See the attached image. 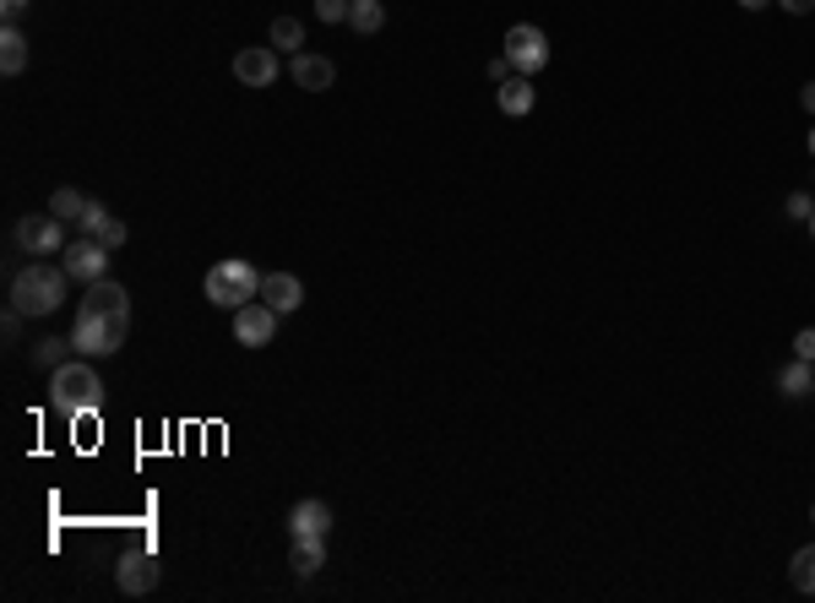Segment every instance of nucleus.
<instances>
[{
	"label": "nucleus",
	"instance_id": "obj_1",
	"mask_svg": "<svg viewBox=\"0 0 815 603\" xmlns=\"http://www.w3.org/2000/svg\"><path fill=\"white\" fill-rule=\"evenodd\" d=\"M66 289H71V272L39 261V255H33V267L11 272V304H17L22 315H54V310L66 304Z\"/></svg>",
	"mask_w": 815,
	"mask_h": 603
},
{
	"label": "nucleus",
	"instance_id": "obj_2",
	"mask_svg": "<svg viewBox=\"0 0 815 603\" xmlns=\"http://www.w3.org/2000/svg\"><path fill=\"white\" fill-rule=\"evenodd\" d=\"M125 338H131V310H77V321H71V343H77V353H93V359H103V353H120L125 349Z\"/></svg>",
	"mask_w": 815,
	"mask_h": 603
},
{
	"label": "nucleus",
	"instance_id": "obj_3",
	"mask_svg": "<svg viewBox=\"0 0 815 603\" xmlns=\"http://www.w3.org/2000/svg\"><path fill=\"white\" fill-rule=\"evenodd\" d=\"M50 402L54 413H66V419H77V413H99L103 408V381L93 364H60L50 375Z\"/></svg>",
	"mask_w": 815,
	"mask_h": 603
},
{
	"label": "nucleus",
	"instance_id": "obj_4",
	"mask_svg": "<svg viewBox=\"0 0 815 603\" xmlns=\"http://www.w3.org/2000/svg\"><path fill=\"white\" fill-rule=\"evenodd\" d=\"M207 304H223V310H240V304H251L261 294V272H255L251 261H240V255H229V261H218L212 272H207Z\"/></svg>",
	"mask_w": 815,
	"mask_h": 603
},
{
	"label": "nucleus",
	"instance_id": "obj_5",
	"mask_svg": "<svg viewBox=\"0 0 815 603\" xmlns=\"http://www.w3.org/2000/svg\"><path fill=\"white\" fill-rule=\"evenodd\" d=\"M11 240H17V251H28V255H60L71 245V240H66V218H54V212H28V218H17Z\"/></svg>",
	"mask_w": 815,
	"mask_h": 603
},
{
	"label": "nucleus",
	"instance_id": "obj_6",
	"mask_svg": "<svg viewBox=\"0 0 815 603\" xmlns=\"http://www.w3.org/2000/svg\"><path fill=\"white\" fill-rule=\"evenodd\" d=\"M506 60L516 77H539L544 66H550V39H544V28H533V22H516L506 33Z\"/></svg>",
	"mask_w": 815,
	"mask_h": 603
},
{
	"label": "nucleus",
	"instance_id": "obj_7",
	"mask_svg": "<svg viewBox=\"0 0 815 603\" xmlns=\"http://www.w3.org/2000/svg\"><path fill=\"white\" fill-rule=\"evenodd\" d=\"M60 267L71 272V283H99V278H109V245L93 240V234H77L60 251Z\"/></svg>",
	"mask_w": 815,
	"mask_h": 603
},
{
	"label": "nucleus",
	"instance_id": "obj_8",
	"mask_svg": "<svg viewBox=\"0 0 815 603\" xmlns=\"http://www.w3.org/2000/svg\"><path fill=\"white\" fill-rule=\"evenodd\" d=\"M158 576H163V565H158L153 550H131V554H120V565H114V587L125 599H148L158 587Z\"/></svg>",
	"mask_w": 815,
	"mask_h": 603
},
{
	"label": "nucleus",
	"instance_id": "obj_9",
	"mask_svg": "<svg viewBox=\"0 0 815 603\" xmlns=\"http://www.w3.org/2000/svg\"><path fill=\"white\" fill-rule=\"evenodd\" d=\"M278 338V310L266 300H251L234 310V343H245V349H266Z\"/></svg>",
	"mask_w": 815,
	"mask_h": 603
},
{
	"label": "nucleus",
	"instance_id": "obj_10",
	"mask_svg": "<svg viewBox=\"0 0 815 603\" xmlns=\"http://www.w3.org/2000/svg\"><path fill=\"white\" fill-rule=\"evenodd\" d=\"M234 77H240V88H272L278 82V50L272 44L240 50L234 54Z\"/></svg>",
	"mask_w": 815,
	"mask_h": 603
},
{
	"label": "nucleus",
	"instance_id": "obj_11",
	"mask_svg": "<svg viewBox=\"0 0 815 603\" xmlns=\"http://www.w3.org/2000/svg\"><path fill=\"white\" fill-rule=\"evenodd\" d=\"M289 77H294V88H305V93H326V88L338 82V66H332L326 54L300 50V54H289Z\"/></svg>",
	"mask_w": 815,
	"mask_h": 603
},
{
	"label": "nucleus",
	"instance_id": "obj_12",
	"mask_svg": "<svg viewBox=\"0 0 815 603\" xmlns=\"http://www.w3.org/2000/svg\"><path fill=\"white\" fill-rule=\"evenodd\" d=\"M255 300H266L278 315H294L300 304H305V283L294 278V272H261V294Z\"/></svg>",
	"mask_w": 815,
	"mask_h": 603
},
{
	"label": "nucleus",
	"instance_id": "obj_13",
	"mask_svg": "<svg viewBox=\"0 0 815 603\" xmlns=\"http://www.w3.org/2000/svg\"><path fill=\"white\" fill-rule=\"evenodd\" d=\"M289 539H332V505L300 501L289 511Z\"/></svg>",
	"mask_w": 815,
	"mask_h": 603
},
{
	"label": "nucleus",
	"instance_id": "obj_14",
	"mask_svg": "<svg viewBox=\"0 0 815 603\" xmlns=\"http://www.w3.org/2000/svg\"><path fill=\"white\" fill-rule=\"evenodd\" d=\"M777 392H783V398H811V392H815V364H811V359H799V353H794V359L777 370Z\"/></svg>",
	"mask_w": 815,
	"mask_h": 603
},
{
	"label": "nucleus",
	"instance_id": "obj_15",
	"mask_svg": "<svg viewBox=\"0 0 815 603\" xmlns=\"http://www.w3.org/2000/svg\"><path fill=\"white\" fill-rule=\"evenodd\" d=\"M0 71L6 77H22L28 71V39H22L17 22H6V33H0Z\"/></svg>",
	"mask_w": 815,
	"mask_h": 603
},
{
	"label": "nucleus",
	"instance_id": "obj_16",
	"mask_svg": "<svg viewBox=\"0 0 815 603\" xmlns=\"http://www.w3.org/2000/svg\"><path fill=\"white\" fill-rule=\"evenodd\" d=\"M289 565H294V576H315L326 565V539H294L289 544Z\"/></svg>",
	"mask_w": 815,
	"mask_h": 603
},
{
	"label": "nucleus",
	"instance_id": "obj_17",
	"mask_svg": "<svg viewBox=\"0 0 815 603\" xmlns=\"http://www.w3.org/2000/svg\"><path fill=\"white\" fill-rule=\"evenodd\" d=\"M495 103H501V114H527L533 109V82L527 77H506L495 88Z\"/></svg>",
	"mask_w": 815,
	"mask_h": 603
},
{
	"label": "nucleus",
	"instance_id": "obj_18",
	"mask_svg": "<svg viewBox=\"0 0 815 603\" xmlns=\"http://www.w3.org/2000/svg\"><path fill=\"white\" fill-rule=\"evenodd\" d=\"M82 304H88V310H131V294H125L114 278H99V283H88Z\"/></svg>",
	"mask_w": 815,
	"mask_h": 603
},
{
	"label": "nucleus",
	"instance_id": "obj_19",
	"mask_svg": "<svg viewBox=\"0 0 815 603\" xmlns=\"http://www.w3.org/2000/svg\"><path fill=\"white\" fill-rule=\"evenodd\" d=\"M349 28L354 33H381L386 28V6L381 0H349Z\"/></svg>",
	"mask_w": 815,
	"mask_h": 603
},
{
	"label": "nucleus",
	"instance_id": "obj_20",
	"mask_svg": "<svg viewBox=\"0 0 815 603\" xmlns=\"http://www.w3.org/2000/svg\"><path fill=\"white\" fill-rule=\"evenodd\" d=\"M71 349H77L71 338H39L33 343V364L39 370H60V364H71Z\"/></svg>",
	"mask_w": 815,
	"mask_h": 603
},
{
	"label": "nucleus",
	"instance_id": "obj_21",
	"mask_svg": "<svg viewBox=\"0 0 815 603\" xmlns=\"http://www.w3.org/2000/svg\"><path fill=\"white\" fill-rule=\"evenodd\" d=\"M300 44H305V22L300 17H272V50L300 54Z\"/></svg>",
	"mask_w": 815,
	"mask_h": 603
},
{
	"label": "nucleus",
	"instance_id": "obj_22",
	"mask_svg": "<svg viewBox=\"0 0 815 603\" xmlns=\"http://www.w3.org/2000/svg\"><path fill=\"white\" fill-rule=\"evenodd\" d=\"M788 582H794V593H811V599H815V544H805V550L794 554Z\"/></svg>",
	"mask_w": 815,
	"mask_h": 603
},
{
	"label": "nucleus",
	"instance_id": "obj_23",
	"mask_svg": "<svg viewBox=\"0 0 815 603\" xmlns=\"http://www.w3.org/2000/svg\"><path fill=\"white\" fill-rule=\"evenodd\" d=\"M50 212H54V218H66V223H77V218L88 212V197H82V191H71V185H60V191L50 197Z\"/></svg>",
	"mask_w": 815,
	"mask_h": 603
},
{
	"label": "nucleus",
	"instance_id": "obj_24",
	"mask_svg": "<svg viewBox=\"0 0 815 603\" xmlns=\"http://www.w3.org/2000/svg\"><path fill=\"white\" fill-rule=\"evenodd\" d=\"M109 218H114V212H109L103 201H88V212L77 218V234H99V229L109 223Z\"/></svg>",
	"mask_w": 815,
	"mask_h": 603
},
{
	"label": "nucleus",
	"instance_id": "obj_25",
	"mask_svg": "<svg viewBox=\"0 0 815 603\" xmlns=\"http://www.w3.org/2000/svg\"><path fill=\"white\" fill-rule=\"evenodd\" d=\"M783 212H788L794 223H811V218H815V197H811V191H794V197L783 201Z\"/></svg>",
	"mask_w": 815,
	"mask_h": 603
},
{
	"label": "nucleus",
	"instance_id": "obj_26",
	"mask_svg": "<svg viewBox=\"0 0 815 603\" xmlns=\"http://www.w3.org/2000/svg\"><path fill=\"white\" fill-rule=\"evenodd\" d=\"M93 240H103V245H109V251H120V245H125V240H131V229H125V223H120V218H109V223H103L99 234H93Z\"/></svg>",
	"mask_w": 815,
	"mask_h": 603
},
{
	"label": "nucleus",
	"instance_id": "obj_27",
	"mask_svg": "<svg viewBox=\"0 0 815 603\" xmlns=\"http://www.w3.org/2000/svg\"><path fill=\"white\" fill-rule=\"evenodd\" d=\"M315 17L321 22H349V0H315Z\"/></svg>",
	"mask_w": 815,
	"mask_h": 603
},
{
	"label": "nucleus",
	"instance_id": "obj_28",
	"mask_svg": "<svg viewBox=\"0 0 815 603\" xmlns=\"http://www.w3.org/2000/svg\"><path fill=\"white\" fill-rule=\"evenodd\" d=\"M794 353H799V359H811V364H815V326H805V332L794 338Z\"/></svg>",
	"mask_w": 815,
	"mask_h": 603
},
{
	"label": "nucleus",
	"instance_id": "obj_29",
	"mask_svg": "<svg viewBox=\"0 0 815 603\" xmlns=\"http://www.w3.org/2000/svg\"><path fill=\"white\" fill-rule=\"evenodd\" d=\"M511 77V60L506 54H495V60H490V82H506Z\"/></svg>",
	"mask_w": 815,
	"mask_h": 603
},
{
	"label": "nucleus",
	"instance_id": "obj_30",
	"mask_svg": "<svg viewBox=\"0 0 815 603\" xmlns=\"http://www.w3.org/2000/svg\"><path fill=\"white\" fill-rule=\"evenodd\" d=\"M28 6H33V0H0V11H6V22H17V17H22Z\"/></svg>",
	"mask_w": 815,
	"mask_h": 603
},
{
	"label": "nucleus",
	"instance_id": "obj_31",
	"mask_svg": "<svg viewBox=\"0 0 815 603\" xmlns=\"http://www.w3.org/2000/svg\"><path fill=\"white\" fill-rule=\"evenodd\" d=\"M788 17H805V11H815V0H777Z\"/></svg>",
	"mask_w": 815,
	"mask_h": 603
},
{
	"label": "nucleus",
	"instance_id": "obj_32",
	"mask_svg": "<svg viewBox=\"0 0 815 603\" xmlns=\"http://www.w3.org/2000/svg\"><path fill=\"white\" fill-rule=\"evenodd\" d=\"M799 103H805V109L815 114V82H805V93H799Z\"/></svg>",
	"mask_w": 815,
	"mask_h": 603
},
{
	"label": "nucleus",
	"instance_id": "obj_33",
	"mask_svg": "<svg viewBox=\"0 0 815 603\" xmlns=\"http://www.w3.org/2000/svg\"><path fill=\"white\" fill-rule=\"evenodd\" d=\"M739 6H745V11H762V6H772V0H739Z\"/></svg>",
	"mask_w": 815,
	"mask_h": 603
},
{
	"label": "nucleus",
	"instance_id": "obj_34",
	"mask_svg": "<svg viewBox=\"0 0 815 603\" xmlns=\"http://www.w3.org/2000/svg\"><path fill=\"white\" fill-rule=\"evenodd\" d=\"M811 158H815V131H811Z\"/></svg>",
	"mask_w": 815,
	"mask_h": 603
},
{
	"label": "nucleus",
	"instance_id": "obj_35",
	"mask_svg": "<svg viewBox=\"0 0 815 603\" xmlns=\"http://www.w3.org/2000/svg\"><path fill=\"white\" fill-rule=\"evenodd\" d=\"M811 234H815V218H811Z\"/></svg>",
	"mask_w": 815,
	"mask_h": 603
},
{
	"label": "nucleus",
	"instance_id": "obj_36",
	"mask_svg": "<svg viewBox=\"0 0 815 603\" xmlns=\"http://www.w3.org/2000/svg\"><path fill=\"white\" fill-rule=\"evenodd\" d=\"M811 516H815V511H811Z\"/></svg>",
	"mask_w": 815,
	"mask_h": 603
}]
</instances>
